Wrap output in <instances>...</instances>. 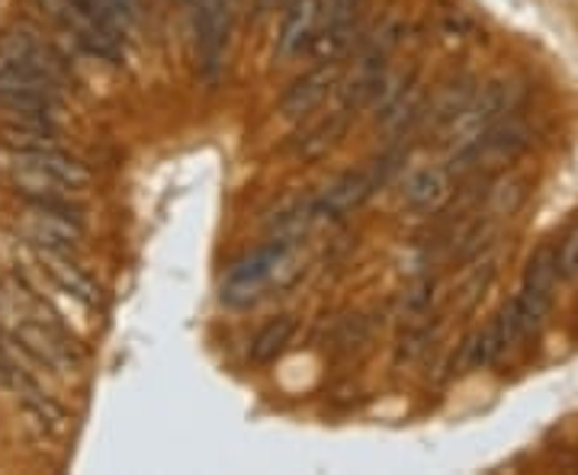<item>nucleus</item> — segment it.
I'll list each match as a JSON object with an SVG mask.
<instances>
[{
	"instance_id": "1",
	"label": "nucleus",
	"mask_w": 578,
	"mask_h": 475,
	"mask_svg": "<svg viewBox=\"0 0 578 475\" xmlns=\"http://www.w3.org/2000/svg\"><path fill=\"white\" fill-rule=\"evenodd\" d=\"M3 171L17 186V193L27 196V203L71 200V193H81L91 183V171L68 151H61L59 145L10 151L3 158Z\"/></svg>"
},
{
	"instance_id": "2",
	"label": "nucleus",
	"mask_w": 578,
	"mask_h": 475,
	"mask_svg": "<svg viewBox=\"0 0 578 475\" xmlns=\"http://www.w3.org/2000/svg\"><path fill=\"white\" fill-rule=\"evenodd\" d=\"M402 161H405V151H386L383 158H376L364 171L344 174L318 200H312V215L315 219H328V222H337V219L351 215L354 209L364 206L376 190H383L393 180Z\"/></svg>"
},
{
	"instance_id": "3",
	"label": "nucleus",
	"mask_w": 578,
	"mask_h": 475,
	"mask_svg": "<svg viewBox=\"0 0 578 475\" xmlns=\"http://www.w3.org/2000/svg\"><path fill=\"white\" fill-rule=\"evenodd\" d=\"M530 142V132L527 125L518 122V119H508V122H495L488 125L483 135H476L473 142L454 149V158H450V174L454 178H463L469 171H483V168H505L518 158L520 151L527 149Z\"/></svg>"
},
{
	"instance_id": "4",
	"label": "nucleus",
	"mask_w": 578,
	"mask_h": 475,
	"mask_svg": "<svg viewBox=\"0 0 578 475\" xmlns=\"http://www.w3.org/2000/svg\"><path fill=\"white\" fill-rule=\"evenodd\" d=\"M300 238L274 235L267 244H261L254 254L242 257L235 267L229 270L225 283H222V299L232 302V305H244L257 296L271 280H274L280 270L286 267V261L293 257V247H296Z\"/></svg>"
},
{
	"instance_id": "5",
	"label": "nucleus",
	"mask_w": 578,
	"mask_h": 475,
	"mask_svg": "<svg viewBox=\"0 0 578 475\" xmlns=\"http://www.w3.org/2000/svg\"><path fill=\"white\" fill-rule=\"evenodd\" d=\"M20 232L30 238L32 247L68 251L84 241V225L71 200H39L20 222Z\"/></svg>"
},
{
	"instance_id": "6",
	"label": "nucleus",
	"mask_w": 578,
	"mask_h": 475,
	"mask_svg": "<svg viewBox=\"0 0 578 475\" xmlns=\"http://www.w3.org/2000/svg\"><path fill=\"white\" fill-rule=\"evenodd\" d=\"M193 46L200 74L215 81L222 74V59L229 49V0H200L193 13Z\"/></svg>"
},
{
	"instance_id": "7",
	"label": "nucleus",
	"mask_w": 578,
	"mask_h": 475,
	"mask_svg": "<svg viewBox=\"0 0 578 475\" xmlns=\"http://www.w3.org/2000/svg\"><path fill=\"white\" fill-rule=\"evenodd\" d=\"M508 103H511V88L505 81H491L488 88H483V93L476 90V97L466 103V110L450 125L440 129L444 142L450 149H459V145L473 142L476 135L486 132L488 125H495L498 119L508 113Z\"/></svg>"
},
{
	"instance_id": "8",
	"label": "nucleus",
	"mask_w": 578,
	"mask_h": 475,
	"mask_svg": "<svg viewBox=\"0 0 578 475\" xmlns=\"http://www.w3.org/2000/svg\"><path fill=\"white\" fill-rule=\"evenodd\" d=\"M325 0H286V13L276 32V59L290 61L308 52L315 32L322 27Z\"/></svg>"
},
{
	"instance_id": "9",
	"label": "nucleus",
	"mask_w": 578,
	"mask_h": 475,
	"mask_svg": "<svg viewBox=\"0 0 578 475\" xmlns=\"http://www.w3.org/2000/svg\"><path fill=\"white\" fill-rule=\"evenodd\" d=\"M357 7H361V0H325L322 27L308 46V52L315 59L335 61L351 46L354 27H357Z\"/></svg>"
},
{
	"instance_id": "10",
	"label": "nucleus",
	"mask_w": 578,
	"mask_h": 475,
	"mask_svg": "<svg viewBox=\"0 0 578 475\" xmlns=\"http://www.w3.org/2000/svg\"><path fill=\"white\" fill-rule=\"evenodd\" d=\"M337 84V71L332 64H322V68H312L305 71L303 78H296L286 93L280 97V117L290 119V122H303L308 119L322 103L325 97L335 90Z\"/></svg>"
},
{
	"instance_id": "11",
	"label": "nucleus",
	"mask_w": 578,
	"mask_h": 475,
	"mask_svg": "<svg viewBox=\"0 0 578 475\" xmlns=\"http://www.w3.org/2000/svg\"><path fill=\"white\" fill-rule=\"evenodd\" d=\"M36 261H39V270H42V273L59 286L64 296L81 302L84 309H97V305H100V286H97L91 276L78 267L74 261H68L64 251L36 247Z\"/></svg>"
},
{
	"instance_id": "12",
	"label": "nucleus",
	"mask_w": 578,
	"mask_h": 475,
	"mask_svg": "<svg viewBox=\"0 0 578 475\" xmlns=\"http://www.w3.org/2000/svg\"><path fill=\"white\" fill-rule=\"evenodd\" d=\"M450 193H454V174L447 168H425V171L412 174V180L405 183L402 206L408 212H418V215L440 212L447 206Z\"/></svg>"
},
{
	"instance_id": "13",
	"label": "nucleus",
	"mask_w": 578,
	"mask_h": 475,
	"mask_svg": "<svg viewBox=\"0 0 578 475\" xmlns=\"http://www.w3.org/2000/svg\"><path fill=\"white\" fill-rule=\"evenodd\" d=\"M351 119H354V113H351V110H344V107L337 103L332 113H322L318 119L305 122V129L300 132V139L293 142V151H296L303 161H315V158H322L325 151H332L337 142L344 139V132H347Z\"/></svg>"
},
{
	"instance_id": "14",
	"label": "nucleus",
	"mask_w": 578,
	"mask_h": 475,
	"mask_svg": "<svg viewBox=\"0 0 578 475\" xmlns=\"http://www.w3.org/2000/svg\"><path fill=\"white\" fill-rule=\"evenodd\" d=\"M515 341H520L518 327L511 322V315L501 309V312L491 319V325H488L486 331H479L476 341L469 344V366H476V370H479V366H491Z\"/></svg>"
},
{
	"instance_id": "15",
	"label": "nucleus",
	"mask_w": 578,
	"mask_h": 475,
	"mask_svg": "<svg viewBox=\"0 0 578 475\" xmlns=\"http://www.w3.org/2000/svg\"><path fill=\"white\" fill-rule=\"evenodd\" d=\"M293 334H296V319L293 315H276L271 319L267 325L257 331V337L251 341V363L254 366H267V363H274L276 356L286 351V344L293 341Z\"/></svg>"
},
{
	"instance_id": "16",
	"label": "nucleus",
	"mask_w": 578,
	"mask_h": 475,
	"mask_svg": "<svg viewBox=\"0 0 578 475\" xmlns=\"http://www.w3.org/2000/svg\"><path fill=\"white\" fill-rule=\"evenodd\" d=\"M473 97H476V81H473V78H459V81H454L450 88L440 90V97L434 100L430 113H425L427 122H430L434 129L450 125V122L466 110V103H469Z\"/></svg>"
},
{
	"instance_id": "17",
	"label": "nucleus",
	"mask_w": 578,
	"mask_h": 475,
	"mask_svg": "<svg viewBox=\"0 0 578 475\" xmlns=\"http://www.w3.org/2000/svg\"><path fill=\"white\" fill-rule=\"evenodd\" d=\"M556 273H559V280H576L578 276V225L569 229L566 238L556 244Z\"/></svg>"
},
{
	"instance_id": "18",
	"label": "nucleus",
	"mask_w": 578,
	"mask_h": 475,
	"mask_svg": "<svg viewBox=\"0 0 578 475\" xmlns=\"http://www.w3.org/2000/svg\"><path fill=\"white\" fill-rule=\"evenodd\" d=\"M488 203H491V212L511 215V212L524 203V183H518V180H501V183L491 190Z\"/></svg>"
},
{
	"instance_id": "19",
	"label": "nucleus",
	"mask_w": 578,
	"mask_h": 475,
	"mask_svg": "<svg viewBox=\"0 0 578 475\" xmlns=\"http://www.w3.org/2000/svg\"><path fill=\"white\" fill-rule=\"evenodd\" d=\"M110 7H113V13H116V20H120V27L125 32L132 30L142 17V0H110Z\"/></svg>"
},
{
	"instance_id": "20",
	"label": "nucleus",
	"mask_w": 578,
	"mask_h": 475,
	"mask_svg": "<svg viewBox=\"0 0 578 475\" xmlns=\"http://www.w3.org/2000/svg\"><path fill=\"white\" fill-rule=\"evenodd\" d=\"M17 376H20V366L13 363V356L7 354V347L0 344V388H13Z\"/></svg>"
},
{
	"instance_id": "21",
	"label": "nucleus",
	"mask_w": 578,
	"mask_h": 475,
	"mask_svg": "<svg viewBox=\"0 0 578 475\" xmlns=\"http://www.w3.org/2000/svg\"><path fill=\"white\" fill-rule=\"evenodd\" d=\"M276 3H286V0H257V10H261V13H267V10H274Z\"/></svg>"
}]
</instances>
